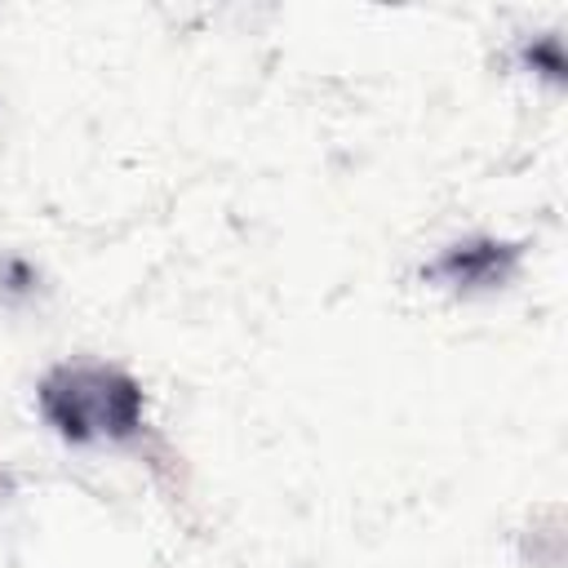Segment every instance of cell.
I'll return each mask as SVG.
<instances>
[{"instance_id": "6da1fadb", "label": "cell", "mask_w": 568, "mask_h": 568, "mask_svg": "<svg viewBox=\"0 0 568 568\" xmlns=\"http://www.w3.org/2000/svg\"><path fill=\"white\" fill-rule=\"evenodd\" d=\"M44 422L71 439H133L142 430V386L111 364H58L40 390Z\"/></svg>"}, {"instance_id": "7a4b0ae2", "label": "cell", "mask_w": 568, "mask_h": 568, "mask_svg": "<svg viewBox=\"0 0 568 568\" xmlns=\"http://www.w3.org/2000/svg\"><path fill=\"white\" fill-rule=\"evenodd\" d=\"M519 262V244H501V240H475V244H457L448 248L430 275L448 280V284H462V288H475V284H501Z\"/></svg>"}]
</instances>
